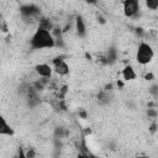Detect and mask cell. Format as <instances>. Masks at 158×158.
Returning a JSON list of instances; mask_svg holds the SVG:
<instances>
[{
	"instance_id": "1",
	"label": "cell",
	"mask_w": 158,
	"mask_h": 158,
	"mask_svg": "<svg viewBox=\"0 0 158 158\" xmlns=\"http://www.w3.org/2000/svg\"><path fill=\"white\" fill-rule=\"evenodd\" d=\"M30 46L32 49L40 51V49H51L54 48V38L52 37V33L46 31V30H41L37 28L35 31V33L32 35L31 40H30Z\"/></svg>"
},
{
	"instance_id": "2",
	"label": "cell",
	"mask_w": 158,
	"mask_h": 158,
	"mask_svg": "<svg viewBox=\"0 0 158 158\" xmlns=\"http://www.w3.org/2000/svg\"><path fill=\"white\" fill-rule=\"evenodd\" d=\"M154 58V49L147 42H141L136 51V62L141 65L149 64Z\"/></svg>"
},
{
	"instance_id": "3",
	"label": "cell",
	"mask_w": 158,
	"mask_h": 158,
	"mask_svg": "<svg viewBox=\"0 0 158 158\" xmlns=\"http://www.w3.org/2000/svg\"><path fill=\"white\" fill-rule=\"evenodd\" d=\"M122 11L127 19H137L141 11V4L137 0H125L122 1Z\"/></svg>"
},
{
	"instance_id": "4",
	"label": "cell",
	"mask_w": 158,
	"mask_h": 158,
	"mask_svg": "<svg viewBox=\"0 0 158 158\" xmlns=\"http://www.w3.org/2000/svg\"><path fill=\"white\" fill-rule=\"evenodd\" d=\"M65 58L67 56L64 54H59L57 57H54L52 59V64H53V72L60 77H65L69 74V65L68 63L65 62Z\"/></svg>"
},
{
	"instance_id": "5",
	"label": "cell",
	"mask_w": 158,
	"mask_h": 158,
	"mask_svg": "<svg viewBox=\"0 0 158 158\" xmlns=\"http://www.w3.org/2000/svg\"><path fill=\"white\" fill-rule=\"evenodd\" d=\"M20 14L25 19L35 20L41 14V9L36 4H23L20 6Z\"/></svg>"
},
{
	"instance_id": "6",
	"label": "cell",
	"mask_w": 158,
	"mask_h": 158,
	"mask_svg": "<svg viewBox=\"0 0 158 158\" xmlns=\"http://www.w3.org/2000/svg\"><path fill=\"white\" fill-rule=\"evenodd\" d=\"M35 72L37 73V75L40 78L51 79L52 74H53V68L47 63H38L35 65Z\"/></svg>"
},
{
	"instance_id": "7",
	"label": "cell",
	"mask_w": 158,
	"mask_h": 158,
	"mask_svg": "<svg viewBox=\"0 0 158 158\" xmlns=\"http://www.w3.org/2000/svg\"><path fill=\"white\" fill-rule=\"evenodd\" d=\"M74 28H75V32L78 35V37L80 38H84L86 36V25H85V21L83 19L81 15H77L75 16V20H74Z\"/></svg>"
},
{
	"instance_id": "8",
	"label": "cell",
	"mask_w": 158,
	"mask_h": 158,
	"mask_svg": "<svg viewBox=\"0 0 158 158\" xmlns=\"http://www.w3.org/2000/svg\"><path fill=\"white\" fill-rule=\"evenodd\" d=\"M116 59H117V51H116L115 47H110L107 49V52L100 58V62L104 63V64L110 65V64H114L116 62Z\"/></svg>"
},
{
	"instance_id": "9",
	"label": "cell",
	"mask_w": 158,
	"mask_h": 158,
	"mask_svg": "<svg viewBox=\"0 0 158 158\" xmlns=\"http://www.w3.org/2000/svg\"><path fill=\"white\" fill-rule=\"evenodd\" d=\"M0 136H14L12 127L7 123L6 118L0 114Z\"/></svg>"
},
{
	"instance_id": "10",
	"label": "cell",
	"mask_w": 158,
	"mask_h": 158,
	"mask_svg": "<svg viewBox=\"0 0 158 158\" xmlns=\"http://www.w3.org/2000/svg\"><path fill=\"white\" fill-rule=\"evenodd\" d=\"M121 74H122V78H123L125 81H131V80H135V79L137 78V74H136L135 68H133L132 65H130V64L126 65V67L122 69Z\"/></svg>"
},
{
	"instance_id": "11",
	"label": "cell",
	"mask_w": 158,
	"mask_h": 158,
	"mask_svg": "<svg viewBox=\"0 0 158 158\" xmlns=\"http://www.w3.org/2000/svg\"><path fill=\"white\" fill-rule=\"evenodd\" d=\"M54 27V23L52 22L51 19L48 17H44V16H40L38 19V27L37 28H41V30H46L48 32H51Z\"/></svg>"
},
{
	"instance_id": "12",
	"label": "cell",
	"mask_w": 158,
	"mask_h": 158,
	"mask_svg": "<svg viewBox=\"0 0 158 158\" xmlns=\"http://www.w3.org/2000/svg\"><path fill=\"white\" fill-rule=\"evenodd\" d=\"M98 102L100 105H107L110 102V93H107L105 90H101L98 94Z\"/></svg>"
},
{
	"instance_id": "13",
	"label": "cell",
	"mask_w": 158,
	"mask_h": 158,
	"mask_svg": "<svg viewBox=\"0 0 158 158\" xmlns=\"http://www.w3.org/2000/svg\"><path fill=\"white\" fill-rule=\"evenodd\" d=\"M68 136V131L64 127H56L54 128V138L56 139H63Z\"/></svg>"
},
{
	"instance_id": "14",
	"label": "cell",
	"mask_w": 158,
	"mask_h": 158,
	"mask_svg": "<svg viewBox=\"0 0 158 158\" xmlns=\"http://www.w3.org/2000/svg\"><path fill=\"white\" fill-rule=\"evenodd\" d=\"M146 114H147L148 118H151L152 121H154V120L157 118V116H158V114H157V110H156V109H153V107H147V111H146Z\"/></svg>"
},
{
	"instance_id": "15",
	"label": "cell",
	"mask_w": 158,
	"mask_h": 158,
	"mask_svg": "<svg viewBox=\"0 0 158 158\" xmlns=\"http://www.w3.org/2000/svg\"><path fill=\"white\" fill-rule=\"evenodd\" d=\"M144 4L148 7V10H157L158 9V1L157 0H148Z\"/></svg>"
},
{
	"instance_id": "16",
	"label": "cell",
	"mask_w": 158,
	"mask_h": 158,
	"mask_svg": "<svg viewBox=\"0 0 158 158\" xmlns=\"http://www.w3.org/2000/svg\"><path fill=\"white\" fill-rule=\"evenodd\" d=\"M149 94L153 96V98H157L158 96V85L156 83H153L149 88Z\"/></svg>"
},
{
	"instance_id": "17",
	"label": "cell",
	"mask_w": 158,
	"mask_h": 158,
	"mask_svg": "<svg viewBox=\"0 0 158 158\" xmlns=\"http://www.w3.org/2000/svg\"><path fill=\"white\" fill-rule=\"evenodd\" d=\"M148 131H149L152 135H156V133H157V122H156V120L151 122V125H149V127H148Z\"/></svg>"
},
{
	"instance_id": "18",
	"label": "cell",
	"mask_w": 158,
	"mask_h": 158,
	"mask_svg": "<svg viewBox=\"0 0 158 158\" xmlns=\"http://www.w3.org/2000/svg\"><path fill=\"white\" fill-rule=\"evenodd\" d=\"M25 154L27 158H35L36 157V151L33 148H28L27 151H25Z\"/></svg>"
},
{
	"instance_id": "19",
	"label": "cell",
	"mask_w": 158,
	"mask_h": 158,
	"mask_svg": "<svg viewBox=\"0 0 158 158\" xmlns=\"http://www.w3.org/2000/svg\"><path fill=\"white\" fill-rule=\"evenodd\" d=\"M96 20H98V22H99L100 25H106V23H107L106 19H105L102 15H100V14H98V15H96Z\"/></svg>"
},
{
	"instance_id": "20",
	"label": "cell",
	"mask_w": 158,
	"mask_h": 158,
	"mask_svg": "<svg viewBox=\"0 0 158 158\" xmlns=\"http://www.w3.org/2000/svg\"><path fill=\"white\" fill-rule=\"evenodd\" d=\"M154 78H156V77H154V74H153L152 72H148V73L144 75V79H146V80H149V81L154 80Z\"/></svg>"
},
{
	"instance_id": "21",
	"label": "cell",
	"mask_w": 158,
	"mask_h": 158,
	"mask_svg": "<svg viewBox=\"0 0 158 158\" xmlns=\"http://www.w3.org/2000/svg\"><path fill=\"white\" fill-rule=\"evenodd\" d=\"M16 158H27L26 157V154H25V151H23V148H19V152H17V157Z\"/></svg>"
},
{
	"instance_id": "22",
	"label": "cell",
	"mask_w": 158,
	"mask_h": 158,
	"mask_svg": "<svg viewBox=\"0 0 158 158\" xmlns=\"http://www.w3.org/2000/svg\"><path fill=\"white\" fill-rule=\"evenodd\" d=\"M135 30H136V35H137V36H139V37H142V36L144 35V30H143L142 27H136Z\"/></svg>"
},
{
	"instance_id": "23",
	"label": "cell",
	"mask_w": 158,
	"mask_h": 158,
	"mask_svg": "<svg viewBox=\"0 0 158 158\" xmlns=\"http://www.w3.org/2000/svg\"><path fill=\"white\" fill-rule=\"evenodd\" d=\"M112 89H114V85H112L111 83H109V84H106V85L104 86V90H105V91H107V93H110Z\"/></svg>"
},
{
	"instance_id": "24",
	"label": "cell",
	"mask_w": 158,
	"mask_h": 158,
	"mask_svg": "<svg viewBox=\"0 0 158 158\" xmlns=\"http://www.w3.org/2000/svg\"><path fill=\"white\" fill-rule=\"evenodd\" d=\"M89 156H90V154H84V153H80V152H79V154H78L77 158H89Z\"/></svg>"
},
{
	"instance_id": "25",
	"label": "cell",
	"mask_w": 158,
	"mask_h": 158,
	"mask_svg": "<svg viewBox=\"0 0 158 158\" xmlns=\"http://www.w3.org/2000/svg\"><path fill=\"white\" fill-rule=\"evenodd\" d=\"M79 116L83 117V118H86V112H85V111H80V112H79Z\"/></svg>"
},
{
	"instance_id": "26",
	"label": "cell",
	"mask_w": 158,
	"mask_h": 158,
	"mask_svg": "<svg viewBox=\"0 0 158 158\" xmlns=\"http://www.w3.org/2000/svg\"><path fill=\"white\" fill-rule=\"evenodd\" d=\"M116 84H117V86H120V88H122V86H123V83H122L121 80H117V83H116Z\"/></svg>"
},
{
	"instance_id": "27",
	"label": "cell",
	"mask_w": 158,
	"mask_h": 158,
	"mask_svg": "<svg viewBox=\"0 0 158 158\" xmlns=\"http://www.w3.org/2000/svg\"><path fill=\"white\" fill-rule=\"evenodd\" d=\"M137 158H151V157H148V156H144V154H141V156H138Z\"/></svg>"
},
{
	"instance_id": "28",
	"label": "cell",
	"mask_w": 158,
	"mask_h": 158,
	"mask_svg": "<svg viewBox=\"0 0 158 158\" xmlns=\"http://www.w3.org/2000/svg\"><path fill=\"white\" fill-rule=\"evenodd\" d=\"M89 158H96V157H95V156H93V154L90 153V156H89Z\"/></svg>"
}]
</instances>
